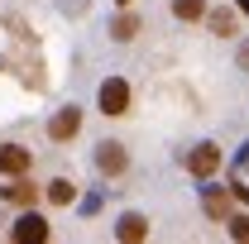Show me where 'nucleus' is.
Wrapping results in <instances>:
<instances>
[{
    "mask_svg": "<svg viewBox=\"0 0 249 244\" xmlns=\"http://www.w3.org/2000/svg\"><path fill=\"white\" fill-rule=\"evenodd\" d=\"M124 163H129V158H124V144H101V149H96V168H101L106 177H120Z\"/></svg>",
    "mask_w": 249,
    "mask_h": 244,
    "instance_id": "4",
    "label": "nucleus"
},
{
    "mask_svg": "<svg viewBox=\"0 0 249 244\" xmlns=\"http://www.w3.org/2000/svg\"><path fill=\"white\" fill-rule=\"evenodd\" d=\"M15 240L19 244H43L48 240V220L43 215H19L15 220Z\"/></svg>",
    "mask_w": 249,
    "mask_h": 244,
    "instance_id": "3",
    "label": "nucleus"
},
{
    "mask_svg": "<svg viewBox=\"0 0 249 244\" xmlns=\"http://www.w3.org/2000/svg\"><path fill=\"white\" fill-rule=\"evenodd\" d=\"M230 235L249 244V215H235V220H230Z\"/></svg>",
    "mask_w": 249,
    "mask_h": 244,
    "instance_id": "14",
    "label": "nucleus"
},
{
    "mask_svg": "<svg viewBox=\"0 0 249 244\" xmlns=\"http://www.w3.org/2000/svg\"><path fill=\"white\" fill-rule=\"evenodd\" d=\"M211 29H216L220 38H225V34H235V15H230V10H211Z\"/></svg>",
    "mask_w": 249,
    "mask_h": 244,
    "instance_id": "11",
    "label": "nucleus"
},
{
    "mask_svg": "<svg viewBox=\"0 0 249 244\" xmlns=\"http://www.w3.org/2000/svg\"><path fill=\"white\" fill-rule=\"evenodd\" d=\"M110 34H115V38L124 43V38H134V34H139V19H134V15H120V19H115V29H110Z\"/></svg>",
    "mask_w": 249,
    "mask_h": 244,
    "instance_id": "12",
    "label": "nucleus"
},
{
    "mask_svg": "<svg viewBox=\"0 0 249 244\" xmlns=\"http://www.w3.org/2000/svg\"><path fill=\"white\" fill-rule=\"evenodd\" d=\"M240 67H249V48H240Z\"/></svg>",
    "mask_w": 249,
    "mask_h": 244,
    "instance_id": "15",
    "label": "nucleus"
},
{
    "mask_svg": "<svg viewBox=\"0 0 249 244\" xmlns=\"http://www.w3.org/2000/svg\"><path fill=\"white\" fill-rule=\"evenodd\" d=\"M115 240H124V244L149 240V220H144V215H120V225H115Z\"/></svg>",
    "mask_w": 249,
    "mask_h": 244,
    "instance_id": "7",
    "label": "nucleus"
},
{
    "mask_svg": "<svg viewBox=\"0 0 249 244\" xmlns=\"http://www.w3.org/2000/svg\"><path fill=\"white\" fill-rule=\"evenodd\" d=\"M0 173H5V177H15V173H29V149H19V144H5V149H0Z\"/></svg>",
    "mask_w": 249,
    "mask_h": 244,
    "instance_id": "6",
    "label": "nucleus"
},
{
    "mask_svg": "<svg viewBox=\"0 0 249 244\" xmlns=\"http://www.w3.org/2000/svg\"><path fill=\"white\" fill-rule=\"evenodd\" d=\"M206 211L225 220V211H230V201H225V192H211V196H206Z\"/></svg>",
    "mask_w": 249,
    "mask_h": 244,
    "instance_id": "13",
    "label": "nucleus"
},
{
    "mask_svg": "<svg viewBox=\"0 0 249 244\" xmlns=\"http://www.w3.org/2000/svg\"><path fill=\"white\" fill-rule=\"evenodd\" d=\"M216 168H220V149L216 144H196V149L187 153V173H192V177H211Z\"/></svg>",
    "mask_w": 249,
    "mask_h": 244,
    "instance_id": "2",
    "label": "nucleus"
},
{
    "mask_svg": "<svg viewBox=\"0 0 249 244\" xmlns=\"http://www.w3.org/2000/svg\"><path fill=\"white\" fill-rule=\"evenodd\" d=\"M173 15H178V19H201L206 5H201V0H173Z\"/></svg>",
    "mask_w": 249,
    "mask_h": 244,
    "instance_id": "10",
    "label": "nucleus"
},
{
    "mask_svg": "<svg viewBox=\"0 0 249 244\" xmlns=\"http://www.w3.org/2000/svg\"><path fill=\"white\" fill-rule=\"evenodd\" d=\"M96 96H101V110H106V115H124V110H129V87H124L120 77H106Z\"/></svg>",
    "mask_w": 249,
    "mask_h": 244,
    "instance_id": "1",
    "label": "nucleus"
},
{
    "mask_svg": "<svg viewBox=\"0 0 249 244\" xmlns=\"http://www.w3.org/2000/svg\"><path fill=\"white\" fill-rule=\"evenodd\" d=\"M77 129H82V110H77V105H67V110H58V115H53V124H48V134H53V139H72V134H77Z\"/></svg>",
    "mask_w": 249,
    "mask_h": 244,
    "instance_id": "5",
    "label": "nucleus"
},
{
    "mask_svg": "<svg viewBox=\"0 0 249 244\" xmlns=\"http://www.w3.org/2000/svg\"><path fill=\"white\" fill-rule=\"evenodd\" d=\"M48 201H53V206H72V201H77V187L67 182V177L48 182Z\"/></svg>",
    "mask_w": 249,
    "mask_h": 244,
    "instance_id": "9",
    "label": "nucleus"
},
{
    "mask_svg": "<svg viewBox=\"0 0 249 244\" xmlns=\"http://www.w3.org/2000/svg\"><path fill=\"white\" fill-rule=\"evenodd\" d=\"M34 196H38V187H34V182H24V177L15 173V182L5 187V201H10V206H34Z\"/></svg>",
    "mask_w": 249,
    "mask_h": 244,
    "instance_id": "8",
    "label": "nucleus"
}]
</instances>
